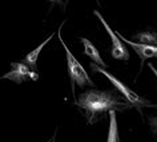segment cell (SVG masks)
I'll return each mask as SVG.
<instances>
[{"mask_svg":"<svg viewBox=\"0 0 157 142\" xmlns=\"http://www.w3.org/2000/svg\"><path fill=\"white\" fill-rule=\"evenodd\" d=\"M117 93V90L91 89L78 96L76 105L84 110L89 122H95L96 118L105 112L129 108V105H125Z\"/></svg>","mask_w":157,"mask_h":142,"instance_id":"6da1fadb","label":"cell"},{"mask_svg":"<svg viewBox=\"0 0 157 142\" xmlns=\"http://www.w3.org/2000/svg\"><path fill=\"white\" fill-rule=\"evenodd\" d=\"M91 69L93 70V72H96V73L104 74V76L113 84V86L116 88L117 92H119L121 96H123L125 100L129 102V105L133 106V108H136L140 113H141V108H157V105L152 104V102H149L148 100H145V98L139 96L137 93H135L133 90H131L127 85H124V82H121L119 78H116L113 74L108 73L107 70H105V68H103V66H100V65H97L96 62H91Z\"/></svg>","mask_w":157,"mask_h":142,"instance_id":"7a4b0ae2","label":"cell"},{"mask_svg":"<svg viewBox=\"0 0 157 142\" xmlns=\"http://www.w3.org/2000/svg\"><path fill=\"white\" fill-rule=\"evenodd\" d=\"M61 27L59 28V40H60L61 45L64 47V50H65V54H67V64H68V73H69V78H71V84H72V92H75V85H78V86H95L93 81L91 80V77L88 76V73L85 72L84 66L77 61V58L73 56L72 52L68 49V47L64 43L61 37Z\"/></svg>","mask_w":157,"mask_h":142,"instance_id":"3957f363","label":"cell"},{"mask_svg":"<svg viewBox=\"0 0 157 142\" xmlns=\"http://www.w3.org/2000/svg\"><path fill=\"white\" fill-rule=\"evenodd\" d=\"M93 13H95L96 16L100 19V21L103 23L105 31L108 32L109 37H111V40H112V57L116 58V60L128 61V60H129V52H128L127 47L124 45V41L120 39V36L117 35V32H115V31H113L111 27L108 25V23L105 21V19L103 17V15H101L99 11H95Z\"/></svg>","mask_w":157,"mask_h":142,"instance_id":"277c9868","label":"cell"},{"mask_svg":"<svg viewBox=\"0 0 157 142\" xmlns=\"http://www.w3.org/2000/svg\"><path fill=\"white\" fill-rule=\"evenodd\" d=\"M11 68H12L11 72L3 74L2 78H7V80H11L16 84H21L23 81L28 80V78L32 81H36L39 78V73L33 72L25 62H11Z\"/></svg>","mask_w":157,"mask_h":142,"instance_id":"5b68a950","label":"cell"},{"mask_svg":"<svg viewBox=\"0 0 157 142\" xmlns=\"http://www.w3.org/2000/svg\"><path fill=\"white\" fill-rule=\"evenodd\" d=\"M117 35H119L120 39L125 44L131 45L132 48L136 50V53L139 54L141 61H145L152 57H157V45H147V44H140V43H133L131 40H128V39H125L124 36H121L119 32H117Z\"/></svg>","mask_w":157,"mask_h":142,"instance_id":"8992f818","label":"cell"},{"mask_svg":"<svg viewBox=\"0 0 157 142\" xmlns=\"http://www.w3.org/2000/svg\"><path fill=\"white\" fill-rule=\"evenodd\" d=\"M80 41H81V44L84 45V53L87 54V56L91 58L93 62H96L97 65L103 66V68H107L108 65L103 61V58H101V56H100V52L97 50L96 47L93 45L92 43L88 40V39H85V37H81V39H80Z\"/></svg>","mask_w":157,"mask_h":142,"instance_id":"52a82bcc","label":"cell"},{"mask_svg":"<svg viewBox=\"0 0 157 142\" xmlns=\"http://www.w3.org/2000/svg\"><path fill=\"white\" fill-rule=\"evenodd\" d=\"M52 39H53V35H51L48 39H45V40L37 47V48H35L32 52H29V53L24 57V60H23V61H24L27 65H29V68L32 69L33 72H37V58H39V54H40L41 49L44 48L47 43H49V40H52Z\"/></svg>","mask_w":157,"mask_h":142,"instance_id":"ba28073f","label":"cell"},{"mask_svg":"<svg viewBox=\"0 0 157 142\" xmlns=\"http://www.w3.org/2000/svg\"><path fill=\"white\" fill-rule=\"evenodd\" d=\"M107 142H121L119 136V128H117V118H116V110L109 112V132Z\"/></svg>","mask_w":157,"mask_h":142,"instance_id":"9c48e42d","label":"cell"},{"mask_svg":"<svg viewBox=\"0 0 157 142\" xmlns=\"http://www.w3.org/2000/svg\"><path fill=\"white\" fill-rule=\"evenodd\" d=\"M135 39L140 44H147V45H157V32L155 31H145V32L137 33Z\"/></svg>","mask_w":157,"mask_h":142,"instance_id":"30bf717a","label":"cell"},{"mask_svg":"<svg viewBox=\"0 0 157 142\" xmlns=\"http://www.w3.org/2000/svg\"><path fill=\"white\" fill-rule=\"evenodd\" d=\"M149 122H151V128L153 130V133L157 134V117H152Z\"/></svg>","mask_w":157,"mask_h":142,"instance_id":"8fae6325","label":"cell"},{"mask_svg":"<svg viewBox=\"0 0 157 142\" xmlns=\"http://www.w3.org/2000/svg\"><path fill=\"white\" fill-rule=\"evenodd\" d=\"M48 2H51L52 4H63V6H65L64 0H48Z\"/></svg>","mask_w":157,"mask_h":142,"instance_id":"7c38bea8","label":"cell"},{"mask_svg":"<svg viewBox=\"0 0 157 142\" xmlns=\"http://www.w3.org/2000/svg\"><path fill=\"white\" fill-rule=\"evenodd\" d=\"M149 68H151V69H152V72H153V73H155V74H156V77H157V69H156V68H155V66H153L152 64H149Z\"/></svg>","mask_w":157,"mask_h":142,"instance_id":"4fadbf2b","label":"cell"},{"mask_svg":"<svg viewBox=\"0 0 157 142\" xmlns=\"http://www.w3.org/2000/svg\"><path fill=\"white\" fill-rule=\"evenodd\" d=\"M52 142H55V136H53V137H52Z\"/></svg>","mask_w":157,"mask_h":142,"instance_id":"5bb4252c","label":"cell"}]
</instances>
